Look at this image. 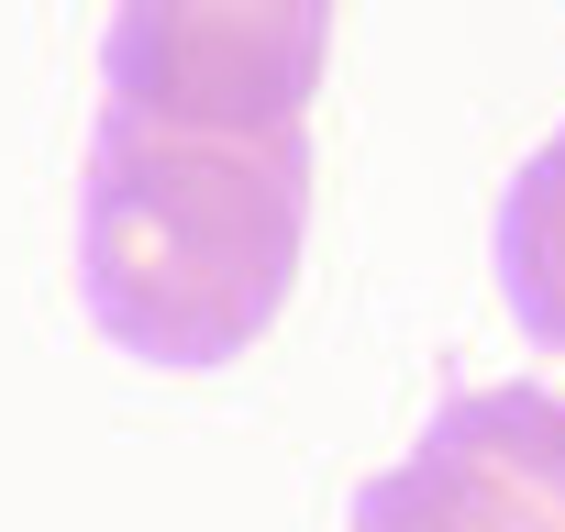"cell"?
I'll return each instance as SVG.
<instances>
[{
	"label": "cell",
	"instance_id": "cell-1",
	"mask_svg": "<svg viewBox=\"0 0 565 532\" xmlns=\"http://www.w3.org/2000/svg\"><path fill=\"white\" fill-rule=\"evenodd\" d=\"M311 134H156L100 111L78 289L89 322L145 366H233L300 289Z\"/></svg>",
	"mask_w": 565,
	"mask_h": 532
},
{
	"label": "cell",
	"instance_id": "cell-2",
	"mask_svg": "<svg viewBox=\"0 0 565 532\" xmlns=\"http://www.w3.org/2000/svg\"><path fill=\"white\" fill-rule=\"evenodd\" d=\"M333 67V0H111V123L300 134Z\"/></svg>",
	"mask_w": 565,
	"mask_h": 532
},
{
	"label": "cell",
	"instance_id": "cell-3",
	"mask_svg": "<svg viewBox=\"0 0 565 532\" xmlns=\"http://www.w3.org/2000/svg\"><path fill=\"white\" fill-rule=\"evenodd\" d=\"M355 532H565V400L466 389L433 433L355 499Z\"/></svg>",
	"mask_w": 565,
	"mask_h": 532
},
{
	"label": "cell",
	"instance_id": "cell-4",
	"mask_svg": "<svg viewBox=\"0 0 565 532\" xmlns=\"http://www.w3.org/2000/svg\"><path fill=\"white\" fill-rule=\"evenodd\" d=\"M499 289H510L521 333L565 355V123L499 200Z\"/></svg>",
	"mask_w": 565,
	"mask_h": 532
}]
</instances>
